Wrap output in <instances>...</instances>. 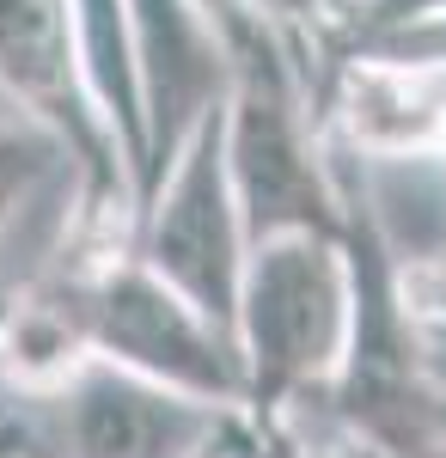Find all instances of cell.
<instances>
[{"mask_svg":"<svg viewBox=\"0 0 446 458\" xmlns=\"http://www.w3.org/2000/svg\"><path fill=\"white\" fill-rule=\"evenodd\" d=\"M257 6H263V0H257ZM263 13H270V6H263Z\"/></svg>","mask_w":446,"mask_h":458,"instance_id":"17","label":"cell"},{"mask_svg":"<svg viewBox=\"0 0 446 458\" xmlns=\"http://www.w3.org/2000/svg\"><path fill=\"white\" fill-rule=\"evenodd\" d=\"M43 458H233L251 453L244 410L147 379L104 354H80L56 386H25Z\"/></svg>","mask_w":446,"mask_h":458,"instance_id":"5","label":"cell"},{"mask_svg":"<svg viewBox=\"0 0 446 458\" xmlns=\"http://www.w3.org/2000/svg\"><path fill=\"white\" fill-rule=\"evenodd\" d=\"M129 31L141 80V202H147V190L190 141V129L214 105H227L233 43L202 0H129Z\"/></svg>","mask_w":446,"mask_h":458,"instance_id":"7","label":"cell"},{"mask_svg":"<svg viewBox=\"0 0 446 458\" xmlns=\"http://www.w3.org/2000/svg\"><path fill=\"white\" fill-rule=\"evenodd\" d=\"M312 98H318L330 147L355 159H441L446 153V68L337 49Z\"/></svg>","mask_w":446,"mask_h":458,"instance_id":"8","label":"cell"},{"mask_svg":"<svg viewBox=\"0 0 446 458\" xmlns=\"http://www.w3.org/2000/svg\"><path fill=\"white\" fill-rule=\"evenodd\" d=\"M233 458H251V453H233Z\"/></svg>","mask_w":446,"mask_h":458,"instance_id":"16","label":"cell"},{"mask_svg":"<svg viewBox=\"0 0 446 458\" xmlns=\"http://www.w3.org/2000/svg\"><path fill=\"white\" fill-rule=\"evenodd\" d=\"M56 172H68V159L37 123H0V239Z\"/></svg>","mask_w":446,"mask_h":458,"instance_id":"9","label":"cell"},{"mask_svg":"<svg viewBox=\"0 0 446 458\" xmlns=\"http://www.w3.org/2000/svg\"><path fill=\"white\" fill-rule=\"evenodd\" d=\"M422 458H446V434H441V440H434V446H428Z\"/></svg>","mask_w":446,"mask_h":458,"instance_id":"14","label":"cell"},{"mask_svg":"<svg viewBox=\"0 0 446 458\" xmlns=\"http://www.w3.org/2000/svg\"><path fill=\"white\" fill-rule=\"evenodd\" d=\"M0 98L25 110V123H37L68 159L73 214L62 226V245L129 239L135 177L92 105L68 0H0Z\"/></svg>","mask_w":446,"mask_h":458,"instance_id":"4","label":"cell"},{"mask_svg":"<svg viewBox=\"0 0 446 458\" xmlns=\"http://www.w3.org/2000/svg\"><path fill=\"white\" fill-rule=\"evenodd\" d=\"M202 6L214 13V25L227 31V43H233V55H239L244 43H257L263 31H281V25H275V19L263 13V6H257V0H202Z\"/></svg>","mask_w":446,"mask_h":458,"instance_id":"10","label":"cell"},{"mask_svg":"<svg viewBox=\"0 0 446 458\" xmlns=\"http://www.w3.org/2000/svg\"><path fill=\"white\" fill-rule=\"evenodd\" d=\"M343 458H379V453H367V446H348V440H343Z\"/></svg>","mask_w":446,"mask_h":458,"instance_id":"13","label":"cell"},{"mask_svg":"<svg viewBox=\"0 0 446 458\" xmlns=\"http://www.w3.org/2000/svg\"><path fill=\"white\" fill-rule=\"evenodd\" d=\"M6 300H13V287H0V312H6Z\"/></svg>","mask_w":446,"mask_h":458,"instance_id":"15","label":"cell"},{"mask_svg":"<svg viewBox=\"0 0 446 458\" xmlns=\"http://www.w3.org/2000/svg\"><path fill=\"white\" fill-rule=\"evenodd\" d=\"M348 282L343 233H270L251 239L233 312V343L244 367V428L251 458H306L300 416L318 410L348 354Z\"/></svg>","mask_w":446,"mask_h":458,"instance_id":"1","label":"cell"},{"mask_svg":"<svg viewBox=\"0 0 446 458\" xmlns=\"http://www.w3.org/2000/svg\"><path fill=\"white\" fill-rule=\"evenodd\" d=\"M324 6V37H330V25H343V19H355V13H367V6H379V0H318ZM324 37H318V68H324ZM318 92V86H312Z\"/></svg>","mask_w":446,"mask_h":458,"instance_id":"12","label":"cell"},{"mask_svg":"<svg viewBox=\"0 0 446 458\" xmlns=\"http://www.w3.org/2000/svg\"><path fill=\"white\" fill-rule=\"evenodd\" d=\"M49 293L62 300L86 354L135 367L177 391H196L208 403H233V410L244 403V367L233 330H220L159 269H147V257L129 239L62 245Z\"/></svg>","mask_w":446,"mask_h":458,"instance_id":"2","label":"cell"},{"mask_svg":"<svg viewBox=\"0 0 446 458\" xmlns=\"http://www.w3.org/2000/svg\"><path fill=\"white\" fill-rule=\"evenodd\" d=\"M227 172L239 190L244 233H343L337 159L324 141V116L312 80L281 31H263L233 55L227 86Z\"/></svg>","mask_w":446,"mask_h":458,"instance_id":"3","label":"cell"},{"mask_svg":"<svg viewBox=\"0 0 446 458\" xmlns=\"http://www.w3.org/2000/svg\"><path fill=\"white\" fill-rule=\"evenodd\" d=\"M404 276H410V269H404ZM416 312H422V324H428V349H434V367H441V386H446V263H441V276L416 293Z\"/></svg>","mask_w":446,"mask_h":458,"instance_id":"11","label":"cell"},{"mask_svg":"<svg viewBox=\"0 0 446 458\" xmlns=\"http://www.w3.org/2000/svg\"><path fill=\"white\" fill-rule=\"evenodd\" d=\"M129 245L196 312H208L220 330H233L251 233H244L239 190L227 172V105L208 110L190 129V141L172 153V165L159 172V183L141 202Z\"/></svg>","mask_w":446,"mask_h":458,"instance_id":"6","label":"cell"}]
</instances>
